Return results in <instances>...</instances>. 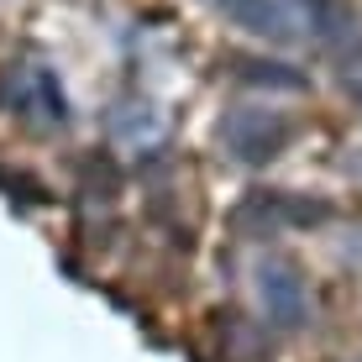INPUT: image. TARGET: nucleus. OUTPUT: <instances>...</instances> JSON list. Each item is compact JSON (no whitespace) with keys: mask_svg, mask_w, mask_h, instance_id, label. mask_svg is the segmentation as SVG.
Wrapping results in <instances>:
<instances>
[{"mask_svg":"<svg viewBox=\"0 0 362 362\" xmlns=\"http://www.w3.org/2000/svg\"><path fill=\"white\" fill-rule=\"evenodd\" d=\"M221 11L242 32H257L268 42H305V37L331 42L336 21H341L326 0H221Z\"/></svg>","mask_w":362,"mask_h":362,"instance_id":"1","label":"nucleus"},{"mask_svg":"<svg viewBox=\"0 0 362 362\" xmlns=\"http://www.w3.org/2000/svg\"><path fill=\"white\" fill-rule=\"evenodd\" d=\"M221 147L236 158V163H268V158L284 153V142L294 136V121L284 110H257V105H242V110H226L221 116Z\"/></svg>","mask_w":362,"mask_h":362,"instance_id":"2","label":"nucleus"},{"mask_svg":"<svg viewBox=\"0 0 362 362\" xmlns=\"http://www.w3.org/2000/svg\"><path fill=\"white\" fill-rule=\"evenodd\" d=\"M257 294H263V310L273 326H299L310 310V294H305V279L284 263H263L257 273Z\"/></svg>","mask_w":362,"mask_h":362,"instance_id":"3","label":"nucleus"},{"mask_svg":"<svg viewBox=\"0 0 362 362\" xmlns=\"http://www.w3.org/2000/svg\"><path fill=\"white\" fill-rule=\"evenodd\" d=\"M11 100H16L21 116H42V121H58L64 127V95H58L53 74L47 69H11Z\"/></svg>","mask_w":362,"mask_h":362,"instance_id":"4","label":"nucleus"},{"mask_svg":"<svg viewBox=\"0 0 362 362\" xmlns=\"http://www.w3.org/2000/svg\"><path fill=\"white\" fill-rule=\"evenodd\" d=\"M236 79L273 84V90H299V84H305V74H289L284 64H252V58H236Z\"/></svg>","mask_w":362,"mask_h":362,"instance_id":"5","label":"nucleus"},{"mask_svg":"<svg viewBox=\"0 0 362 362\" xmlns=\"http://www.w3.org/2000/svg\"><path fill=\"white\" fill-rule=\"evenodd\" d=\"M352 90H357V100H362V79H357V84H352Z\"/></svg>","mask_w":362,"mask_h":362,"instance_id":"6","label":"nucleus"}]
</instances>
